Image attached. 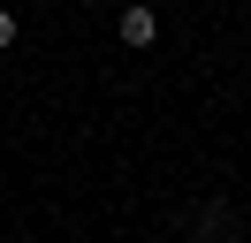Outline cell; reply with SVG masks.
Listing matches in <instances>:
<instances>
[{
    "label": "cell",
    "mask_w": 251,
    "mask_h": 243,
    "mask_svg": "<svg viewBox=\"0 0 251 243\" xmlns=\"http://www.w3.org/2000/svg\"><path fill=\"white\" fill-rule=\"evenodd\" d=\"M114 38H122L129 53H152V46H160V8H152V0H129V8L114 15Z\"/></svg>",
    "instance_id": "6da1fadb"
},
{
    "label": "cell",
    "mask_w": 251,
    "mask_h": 243,
    "mask_svg": "<svg viewBox=\"0 0 251 243\" xmlns=\"http://www.w3.org/2000/svg\"><path fill=\"white\" fill-rule=\"evenodd\" d=\"M16 46V8H0V53Z\"/></svg>",
    "instance_id": "7a4b0ae2"
}]
</instances>
